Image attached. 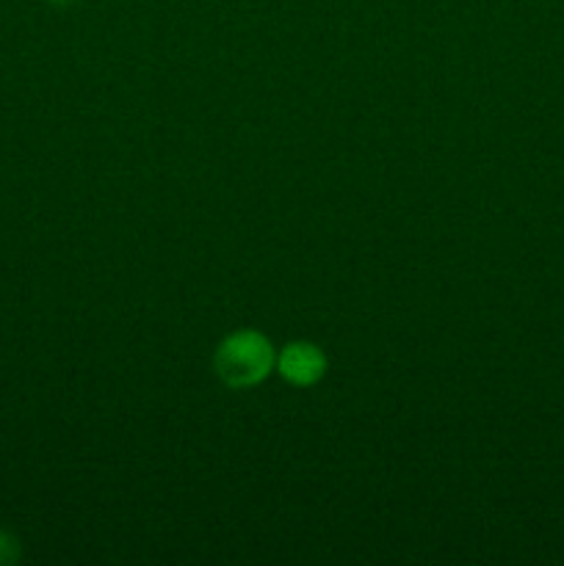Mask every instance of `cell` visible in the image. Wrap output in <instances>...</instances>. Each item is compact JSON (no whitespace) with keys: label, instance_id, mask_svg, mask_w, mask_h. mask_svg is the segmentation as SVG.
<instances>
[{"label":"cell","instance_id":"obj_1","mask_svg":"<svg viewBox=\"0 0 564 566\" xmlns=\"http://www.w3.org/2000/svg\"><path fill=\"white\" fill-rule=\"evenodd\" d=\"M213 365L224 385L241 390V387H252L269 376L271 365H274V348L265 335L243 329L221 343Z\"/></svg>","mask_w":564,"mask_h":566},{"label":"cell","instance_id":"obj_4","mask_svg":"<svg viewBox=\"0 0 564 566\" xmlns=\"http://www.w3.org/2000/svg\"><path fill=\"white\" fill-rule=\"evenodd\" d=\"M50 3H55V6H70L72 0H50Z\"/></svg>","mask_w":564,"mask_h":566},{"label":"cell","instance_id":"obj_2","mask_svg":"<svg viewBox=\"0 0 564 566\" xmlns=\"http://www.w3.org/2000/svg\"><path fill=\"white\" fill-rule=\"evenodd\" d=\"M324 370H326L324 354H321L315 346H310V343H291L280 357V374L285 376L291 385H299V387L315 385V381L324 376Z\"/></svg>","mask_w":564,"mask_h":566},{"label":"cell","instance_id":"obj_3","mask_svg":"<svg viewBox=\"0 0 564 566\" xmlns=\"http://www.w3.org/2000/svg\"><path fill=\"white\" fill-rule=\"evenodd\" d=\"M17 558H20V542L6 534V531H0V566L14 564Z\"/></svg>","mask_w":564,"mask_h":566}]
</instances>
